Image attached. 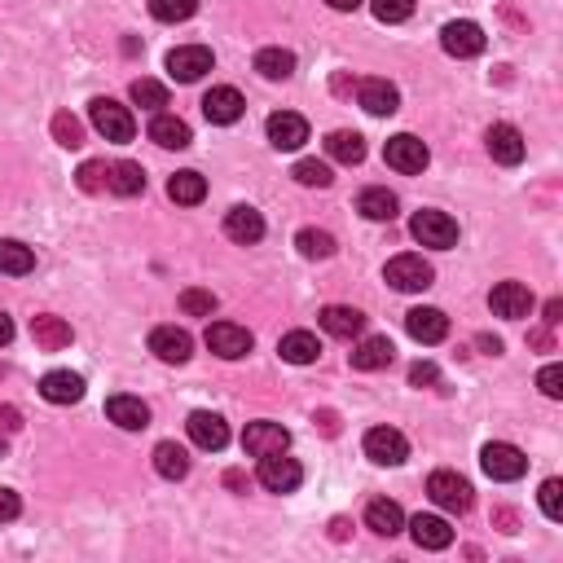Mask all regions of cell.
<instances>
[{"instance_id":"2e32d148","label":"cell","mask_w":563,"mask_h":563,"mask_svg":"<svg viewBox=\"0 0 563 563\" xmlns=\"http://www.w3.org/2000/svg\"><path fill=\"white\" fill-rule=\"evenodd\" d=\"M190 440L198 449H207V454H220V449L229 445V423L220 414H212V410H194L190 414Z\"/></svg>"},{"instance_id":"3957f363","label":"cell","mask_w":563,"mask_h":563,"mask_svg":"<svg viewBox=\"0 0 563 563\" xmlns=\"http://www.w3.org/2000/svg\"><path fill=\"white\" fill-rule=\"evenodd\" d=\"M410 234L423 242V247L449 251L458 242V220L449 212H436V207H423V212H414V220H410Z\"/></svg>"},{"instance_id":"74e56055","label":"cell","mask_w":563,"mask_h":563,"mask_svg":"<svg viewBox=\"0 0 563 563\" xmlns=\"http://www.w3.org/2000/svg\"><path fill=\"white\" fill-rule=\"evenodd\" d=\"M295 247H300L304 260H330L335 256V238H330L326 229H300V234H295Z\"/></svg>"},{"instance_id":"680465c9","label":"cell","mask_w":563,"mask_h":563,"mask_svg":"<svg viewBox=\"0 0 563 563\" xmlns=\"http://www.w3.org/2000/svg\"><path fill=\"white\" fill-rule=\"evenodd\" d=\"M528 344H533V348H550V330H533V335H528Z\"/></svg>"},{"instance_id":"5b68a950","label":"cell","mask_w":563,"mask_h":563,"mask_svg":"<svg viewBox=\"0 0 563 563\" xmlns=\"http://www.w3.org/2000/svg\"><path fill=\"white\" fill-rule=\"evenodd\" d=\"M427 493H432V502L440 511L449 515H467L471 502H476V493H471V484L458 476V471H432V480H427Z\"/></svg>"},{"instance_id":"7a4b0ae2","label":"cell","mask_w":563,"mask_h":563,"mask_svg":"<svg viewBox=\"0 0 563 563\" xmlns=\"http://www.w3.org/2000/svg\"><path fill=\"white\" fill-rule=\"evenodd\" d=\"M383 278H388L392 291H405V295H414V291H427V286L436 282V269L427 264L423 256H392L388 260V269H383Z\"/></svg>"},{"instance_id":"be15d7a7","label":"cell","mask_w":563,"mask_h":563,"mask_svg":"<svg viewBox=\"0 0 563 563\" xmlns=\"http://www.w3.org/2000/svg\"><path fill=\"white\" fill-rule=\"evenodd\" d=\"M0 379H5V366H0Z\"/></svg>"},{"instance_id":"f5cc1de1","label":"cell","mask_w":563,"mask_h":563,"mask_svg":"<svg viewBox=\"0 0 563 563\" xmlns=\"http://www.w3.org/2000/svg\"><path fill=\"white\" fill-rule=\"evenodd\" d=\"M313 423H317V427H322V432H326V436H339V414H335V410H322V414H317V418H313Z\"/></svg>"},{"instance_id":"9c48e42d","label":"cell","mask_w":563,"mask_h":563,"mask_svg":"<svg viewBox=\"0 0 563 563\" xmlns=\"http://www.w3.org/2000/svg\"><path fill=\"white\" fill-rule=\"evenodd\" d=\"M212 71V49L207 44H181V49L168 53V75L176 84H194Z\"/></svg>"},{"instance_id":"484cf974","label":"cell","mask_w":563,"mask_h":563,"mask_svg":"<svg viewBox=\"0 0 563 563\" xmlns=\"http://www.w3.org/2000/svg\"><path fill=\"white\" fill-rule=\"evenodd\" d=\"M31 339L44 348V352H62V348H71V322L66 317H53V313H40L36 322H31Z\"/></svg>"},{"instance_id":"277c9868","label":"cell","mask_w":563,"mask_h":563,"mask_svg":"<svg viewBox=\"0 0 563 563\" xmlns=\"http://www.w3.org/2000/svg\"><path fill=\"white\" fill-rule=\"evenodd\" d=\"M480 467H484V476L489 480L511 484V480H520L528 471V458L515 445H506V440H489V445L480 449Z\"/></svg>"},{"instance_id":"83f0119b","label":"cell","mask_w":563,"mask_h":563,"mask_svg":"<svg viewBox=\"0 0 563 563\" xmlns=\"http://www.w3.org/2000/svg\"><path fill=\"white\" fill-rule=\"evenodd\" d=\"M150 141H154V146H163V150H185L194 137H190V124H185V119L163 115V110H159V115L150 119Z\"/></svg>"},{"instance_id":"30bf717a","label":"cell","mask_w":563,"mask_h":563,"mask_svg":"<svg viewBox=\"0 0 563 563\" xmlns=\"http://www.w3.org/2000/svg\"><path fill=\"white\" fill-rule=\"evenodd\" d=\"M256 476H260V484L269 493H295L300 489V480H304V467L295 458H286V454H264Z\"/></svg>"},{"instance_id":"f35d334b","label":"cell","mask_w":563,"mask_h":563,"mask_svg":"<svg viewBox=\"0 0 563 563\" xmlns=\"http://www.w3.org/2000/svg\"><path fill=\"white\" fill-rule=\"evenodd\" d=\"M53 141L66 150H80L84 146V124L71 115V110H62V115H53Z\"/></svg>"},{"instance_id":"d6a6232c","label":"cell","mask_w":563,"mask_h":563,"mask_svg":"<svg viewBox=\"0 0 563 563\" xmlns=\"http://www.w3.org/2000/svg\"><path fill=\"white\" fill-rule=\"evenodd\" d=\"M154 471L163 480H185L190 476V454L176 440H163V445H154Z\"/></svg>"},{"instance_id":"f546056e","label":"cell","mask_w":563,"mask_h":563,"mask_svg":"<svg viewBox=\"0 0 563 563\" xmlns=\"http://www.w3.org/2000/svg\"><path fill=\"white\" fill-rule=\"evenodd\" d=\"M410 537L423 550H445L449 542H454V528L440 520V515H414V520H410Z\"/></svg>"},{"instance_id":"836d02e7","label":"cell","mask_w":563,"mask_h":563,"mask_svg":"<svg viewBox=\"0 0 563 563\" xmlns=\"http://www.w3.org/2000/svg\"><path fill=\"white\" fill-rule=\"evenodd\" d=\"M396 194L392 190H383V185H370V190H361L357 198V212L366 216V220H396Z\"/></svg>"},{"instance_id":"ba28073f","label":"cell","mask_w":563,"mask_h":563,"mask_svg":"<svg viewBox=\"0 0 563 563\" xmlns=\"http://www.w3.org/2000/svg\"><path fill=\"white\" fill-rule=\"evenodd\" d=\"M366 458L379 462V467H401L410 458V440H405L396 427H370L366 432Z\"/></svg>"},{"instance_id":"e575fe53","label":"cell","mask_w":563,"mask_h":563,"mask_svg":"<svg viewBox=\"0 0 563 563\" xmlns=\"http://www.w3.org/2000/svg\"><path fill=\"white\" fill-rule=\"evenodd\" d=\"M168 198H172V203H181V207H194V203H203V198H207V181L198 172L185 168V172H176L168 181Z\"/></svg>"},{"instance_id":"ee69618b","label":"cell","mask_w":563,"mask_h":563,"mask_svg":"<svg viewBox=\"0 0 563 563\" xmlns=\"http://www.w3.org/2000/svg\"><path fill=\"white\" fill-rule=\"evenodd\" d=\"M106 176H110V168H106V163L88 159L84 168L75 172V181H80V190H84V194H102V190H106Z\"/></svg>"},{"instance_id":"ab89813d","label":"cell","mask_w":563,"mask_h":563,"mask_svg":"<svg viewBox=\"0 0 563 563\" xmlns=\"http://www.w3.org/2000/svg\"><path fill=\"white\" fill-rule=\"evenodd\" d=\"M132 102H137L141 110H154V115H159V110L168 106V88H163L159 80H132Z\"/></svg>"},{"instance_id":"8992f818","label":"cell","mask_w":563,"mask_h":563,"mask_svg":"<svg viewBox=\"0 0 563 563\" xmlns=\"http://www.w3.org/2000/svg\"><path fill=\"white\" fill-rule=\"evenodd\" d=\"M383 159H388V168L414 176V172H423L427 163H432V150H427L414 132H396L388 146H383Z\"/></svg>"},{"instance_id":"6f0895ef","label":"cell","mask_w":563,"mask_h":563,"mask_svg":"<svg viewBox=\"0 0 563 563\" xmlns=\"http://www.w3.org/2000/svg\"><path fill=\"white\" fill-rule=\"evenodd\" d=\"M14 339V322H9V313H0V348Z\"/></svg>"},{"instance_id":"7dc6e473","label":"cell","mask_w":563,"mask_h":563,"mask_svg":"<svg viewBox=\"0 0 563 563\" xmlns=\"http://www.w3.org/2000/svg\"><path fill=\"white\" fill-rule=\"evenodd\" d=\"M410 383H414V388H436V383H440L436 361H414V366H410Z\"/></svg>"},{"instance_id":"cb8c5ba5","label":"cell","mask_w":563,"mask_h":563,"mask_svg":"<svg viewBox=\"0 0 563 563\" xmlns=\"http://www.w3.org/2000/svg\"><path fill=\"white\" fill-rule=\"evenodd\" d=\"M392 357H396V348H392V339L388 335H366L357 348H352V370H383V366H392Z\"/></svg>"},{"instance_id":"9f6ffc18","label":"cell","mask_w":563,"mask_h":563,"mask_svg":"<svg viewBox=\"0 0 563 563\" xmlns=\"http://www.w3.org/2000/svg\"><path fill=\"white\" fill-rule=\"evenodd\" d=\"M480 348L489 352V357H498V352H502V339H498V335H480Z\"/></svg>"},{"instance_id":"d4e9b609","label":"cell","mask_w":563,"mask_h":563,"mask_svg":"<svg viewBox=\"0 0 563 563\" xmlns=\"http://www.w3.org/2000/svg\"><path fill=\"white\" fill-rule=\"evenodd\" d=\"M225 234L234 242H242V247H256V242L264 238V216L256 212V207H229Z\"/></svg>"},{"instance_id":"681fc988","label":"cell","mask_w":563,"mask_h":563,"mask_svg":"<svg viewBox=\"0 0 563 563\" xmlns=\"http://www.w3.org/2000/svg\"><path fill=\"white\" fill-rule=\"evenodd\" d=\"M18 515H22V502H18V493H14V489H0V524L18 520Z\"/></svg>"},{"instance_id":"6da1fadb","label":"cell","mask_w":563,"mask_h":563,"mask_svg":"<svg viewBox=\"0 0 563 563\" xmlns=\"http://www.w3.org/2000/svg\"><path fill=\"white\" fill-rule=\"evenodd\" d=\"M88 119H93V128L102 132L106 141H115V146H128V141L137 137V119H132V110L110 102V97H93V102H88Z\"/></svg>"},{"instance_id":"91938a15","label":"cell","mask_w":563,"mask_h":563,"mask_svg":"<svg viewBox=\"0 0 563 563\" xmlns=\"http://www.w3.org/2000/svg\"><path fill=\"white\" fill-rule=\"evenodd\" d=\"M330 537H335V542H344V537H348V520H335V524H330Z\"/></svg>"},{"instance_id":"6125c7cd","label":"cell","mask_w":563,"mask_h":563,"mask_svg":"<svg viewBox=\"0 0 563 563\" xmlns=\"http://www.w3.org/2000/svg\"><path fill=\"white\" fill-rule=\"evenodd\" d=\"M5 454H9V440H5V436H0V458H5Z\"/></svg>"},{"instance_id":"603a6c76","label":"cell","mask_w":563,"mask_h":563,"mask_svg":"<svg viewBox=\"0 0 563 563\" xmlns=\"http://www.w3.org/2000/svg\"><path fill=\"white\" fill-rule=\"evenodd\" d=\"M40 396L53 405H75V401H84V379L71 370H49L40 379Z\"/></svg>"},{"instance_id":"d590c367","label":"cell","mask_w":563,"mask_h":563,"mask_svg":"<svg viewBox=\"0 0 563 563\" xmlns=\"http://www.w3.org/2000/svg\"><path fill=\"white\" fill-rule=\"evenodd\" d=\"M36 269V251L22 247L14 238H0V273H9V278H22V273Z\"/></svg>"},{"instance_id":"d6986e66","label":"cell","mask_w":563,"mask_h":563,"mask_svg":"<svg viewBox=\"0 0 563 563\" xmlns=\"http://www.w3.org/2000/svg\"><path fill=\"white\" fill-rule=\"evenodd\" d=\"M106 418L115 427H124V432H146V427H150V405L141 401V396L119 392V396H110V401H106Z\"/></svg>"},{"instance_id":"1f68e13d","label":"cell","mask_w":563,"mask_h":563,"mask_svg":"<svg viewBox=\"0 0 563 563\" xmlns=\"http://www.w3.org/2000/svg\"><path fill=\"white\" fill-rule=\"evenodd\" d=\"M326 154L335 163H344V168H357V163L366 159V137H361V132L339 128V132H330L326 137Z\"/></svg>"},{"instance_id":"4dcf8cb0","label":"cell","mask_w":563,"mask_h":563,"mask_svg":"<svg viewBox=\"0 0 563 563\" xmlns=\"http://www.w3.org/2000/svg\"><path fill=\"white\" fill-rule=\"evenodd\" d=\"M366 528L370 533H379V537H396L405 528V511L396 502H388V498H374L366 506Z\"/></svg>"},{"instance_id":"816d5d0a","label":"cell","mask_w":563,"mask_h":563,"mask_svg":"<svg viewBox=\"0 0 563 563\" xmlns=\"http://www.w3.org/2000/svg\"><path fill=\"white\" fill-rule=\"evenodd\" d=\"M493 524H498L502 533H515V528H520V520H515V511H506V506H498V511H493Z\"/></svg>"},{"instance_id":"7bdbcfd3","label":"cell","mask_w":563,"mask_h":563,"mask_svg":"<svg viewBox=\"0 0 563 563\" xmlns=\"http://www.w3.org/2000/svg\"><path fill=\"white\" fill-rule=\"evenodd\" d=\"M181 313H190V317H212V313H216V295L190 286V291H181Z\"/></svg>"},{"instance_id":"8fae6325","label":"cell","mask_w":563,"mask_h":563,"mask_svg":"<svg viewBox=\"0 0 563 563\" xmlns=\"http://www.w3.org/2000/svg\"><path fill=\"white\" fill-rule=\"evenodd\" d=\"M440 44H445L449 58H480L489 40H484V31L476 22L458 18V22H445V27H440Z\"/></svg>"},{"instance_id":"11a10c76","label":"cell","mask_w":563,"mask_h":563,"mask_svg":"<svg viewBox=\"0 0 563 563\" xmlns=\"http://www.w3.org/2000/svg\"><path fill=\"white\" fill-rule=\"evenodd\" d=\"M330 9H339V14H352V9H361L366 5V0H326Z\"/></svg>"},{"instance_id":"94428289","label":"cell","mask_w":563,"mask_h":563,"mask_svg":"<svg viewBox=\"0 0 563 563\" xmlns=\"http://www.w3.org/2000/svg\"><path fill=\"white\" fill-rule=\"evenodd\" d=\"M335 93H352V80H348V75H335Z\"/></svg>"},{"instance_id":"4316f807","label":"cell","mask_w":563,"mask_h":563,"mask_svg":"<svg viewBox=\"0 0 563 563\" xmlns=\"http://www.w3.org/2000/svg\"><path fill=\"white\" fill-rule=\"evenodd\" d=\"M106 190H110V194H119V198H137V194H146V172H141V163H132V159L110 163Z\"/></svg>"},{"instance_id":"bcb514c9","label":"cell","mask_w":563,"mask_h":563,"mask_svg":"<svg viewBox=\"0 0 563 563\" xmlns=\"http://www.w3.org/2000/svg\"><path fill=\"white\" fill-rule=\"evenodd\" d=\"M370 9L379 22H405L414 14V0H370Z\"/></svg>"},{"instance_id":"f1b7e54d","label":"cell","mask_w":563,"mask_h":563,"mask_svg":"<svg viewBox=\"0 0 563 563\" xmlns=\"http://www.w3.org/2000/svg\"><path fill=\"white\" fill-rule=\"evenodd\" d=\"M278 352H282V361H291V366H313V361L322 357V344H317L313 330H291V335L278 339Z\"/></svg>"},{"instance_id":"ffe728a7","label":"cell","mask_w":563,"mask_h":563,"mask_svg":"<svg viewBox=\"0 0 563 563\" xmlns=\"http://www.w3.org/2000/svg\"><path fill=\"white\" fill-rule=\"evenodd\" d=\"M405 330H410V339H418V344H440L449 335V317L440 308H410L405 313Z\"/></svg>"},{"instance_id":"8d00e7d4","label":"cell","mask_w":563,"mask_h":563,"mask_svg":"<svg viewBox=\"0 0 563 563\" xmlns=\"http://www.w3.org/2000/svg\"><path fill=\"white\" fill-rule=\"evenodd\" d=\"M256 71L264 80H291L295 75V53L291 49H260L256 53Z\"/></svg>"},{"instance_id":"b9f144b4","label":"cell","mask_w":563,"mask_h":563,"mask_svg":"<svg viewBox=\"0 0 563 563\" xmlns=\"http://www.w3.org/2000/svg\"><path fill=\"white\" fill-rule=\"evenodd\" d=\"M194 9H198V0H150V14L159 22H185V18H194Z\"/></svg>"},{"instance_id":"5bb4252c","label":"cell","mask_w":563,"mask_h":563,"mask_svg":"<svg viewBox=\"0 0 563 563\" xmlns=\"http://www.w3.org/2000/svg\"><path fill=\"white\" fill-rule=\"evenodd\" d=\"M484 146H489L493 163H502V168H515V163H524V132L515 124H493L484 132Z\"/></svg>"},{"instance_id":"52a82bcc","label":"cell","mask_w":563,"mask_h":563,"mask_svg":"<svg viewBox=\"0 0 563 563\" xmlns=\"http://www.w3.org/2000/svg\"><path fill=\"white\" fill-rule=\"evenodd\" d=\"M203 339H207V348H212L220 361H238V357H247L251 344H256V339H251V330H247V326H238V322H212Z\"/></svg>"},{"instance_id":"db71d44e","label":"cell","mask_w":563,"mask_h":563,"mask_svg":"<svg viewBox=\"0 0 563 563\" xmlns=\"http://www.w3.org/2000/svg\"><path fill=\"white\" fill-rule=\"evenodd\" d=\"M542 313H546V317H542L546 326H559V322H563V300H546Z\"/></svg>"},{"instance_id":"c3c4849f","label":"cell","mask_w":563,"mask_h":563,"mask_svg":"<svg viewBox=\"0 0 563 563\" xmlns=\"http://www.w3.org/2000/svg\"><path fill=\"white\" fill-rule=\"evenodd\" d=\"M537 388H542L550 401H559L563 396V366H546L542 374H537Z\"/></svg>"},{"instance_id":"9a60e30c","label":"cell","mask_w":563,"mask_h":563,"mask_svg":"<svg viewBox=\"0 0 563 563\" xmlns=\"http://www.w3.org/2000/svg\"><path fill=\"white\" fill-rule=\"evenodd\" d=\"M242 449H247L251 458L286 454V449H291V432H286L282 423H251L247 432H242Z\"/></svg>"},{"instance_id":"60d3db41","label":"cell","mask_w":563,"mask_h":563,"mask_svg":"<svg viewBox=\"0 0 563 563\" xmlns=\"http://www.w3.org/2000/svg\"><path fill=\"white\" fill-rule=\"evenodd\" d=\"M291 176L300 185H308V190H326V185L335 181V176H330V163H322V159H300Z\"/></svg>"},{"instance_id":"f6af8a7d","label":"cell","mask_w":563,"mask_h":563,"mask_svg":"<svg viewBox=\"0 0 563 563\" xmlns=\"http://www.w3.org/2000/svg\"><path fill=\"white\" fill-rule=\"evenodd\" d=\"M537 498H542V515H546V520L559 524L563 520V480H546Z\"/></svg>"},{"instance_id":"e0dca14e","label":"cell","mask_w":563,"mask_h":563,"mask_svg":"<svg viewBox=\"0 0 563 563\" xmlns=\"http://www.w3.org/2000/svg\"><path fill=\"white\" fill-rule=\"evenodd\" d=\"M357 102H361L366 115L388 119V115L401 110V93H396V84H388V80H361L357 84Z\"/></svg>"},{"instance_id":"7402d4cb","label":"cell","mask_w":563,"mask_h":563,"mask_svg":"<svg viewBox=\"0 0 563 563\" xmlns=\"http://www.w3.org/2000/svg\"><path fill=\"white\" fill-rule=\"evenodd\" d=\"M317 322L335 339H357L361 330H366V313H361V308H348V304H326Z\"/></svg>"},{"instance_id":"44dd1931","label":"cell","mask_w":563,"mask_h":563,"mask_svg":"<svg viewBox=\"0 0 563 563\" xmlns=\"http://www.w3.org/2000/svg\"><path fill=\"white\" fill-rule=\"evenodd\" d=\"M269 141L278 150H300L308 141V119L295 115V110H278V115H269Z\"/></svg>"},{"instance_id":"f907efd6","label":"cell","mask_w":563,"mask_h":563,"mask_svg":"<svg viewBox=\"0 0 563 563\" xmlns=\"http://www.w3.org/2000/svg\"><path fill=\"white\" fill-rule=\"evenodd\" d=\"M0 432H22V414L14 405H0Z\"/></svg>"},{"instance_id":"4fadbf2b","label":"cell","mask_w":563,"mask_h":563,"mask_svg":"<svg viewBox=\"0 0 563 563\" xmlns=\"http://www.w3.org/2000/svg\"><path fill=\"white\" fill-rule=\"evenodd\" d=\"M150 352L159 361H168V366H185L194 357V339L181 326H159V330H150Z\"/></svg>"},{"instance_id":"7c38bea8","label":"cell","mask_w":563,"mask_h":563,"mask_svg":"<svg viewBox=\"0 0 563 563\" xmlns=\"http://www.w3.org/2000/svg\"><path fill=\"white\" fill-rule=\"evenodd\" d=\"M533 304L537 300H533V291H528L524 282H498L489 291V308L498 317H506V322H520V317H528V313H533Z\"/></svg>"},{"instance_id":"ac0fdd59","label":"cell","mask_w":563,"mask_h":563,"mask_svg":"<svg viewBox=\"0 0 563 563\" xmlns=\"http://www.w3.org/2000/svg\"><path fill=\"white\" fill-rule=\"evenodd\" d=\"M242 110H247V102H242V93L238 88H229V84H216L212 93L203 97V115H207V124H238L242 119Z\"/></svg>"}]
</instances>
